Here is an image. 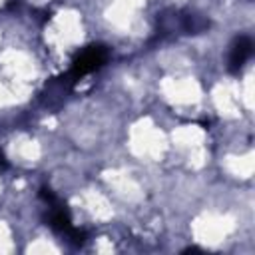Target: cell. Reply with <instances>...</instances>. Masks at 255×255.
I'll list each match as a JSON object with an SVG mask.
<instances>
[{"instance_id": "obj_1", "label": "cell", "mask_w": 255, "mask_h": 255, "mask_svg": "<svg viewBox=\"0 0 255 255\" xmlns=\"http://www.w3.org/2000/svg\"><path fill=\"white\" fill-rule=\"evenodd\" d=\"M40 197H42V199L46 201V205L50 207L48 225H50L56 233L64 235L68 241H72V243H76V245H82V243L86 241V233H84L82 229H76V227L72 225L68 207H66V205L52 193V189H48V187H42V189H40Z\"/></svg>"}, {"instance_id": "obj_2", "label": "cell", "mask_w": 255, "mask_h": 255, "mask_svg": "<svg viewBox=\"0 0 255 255\" xmlns=\"http://www.w3.org/2000/svg\"><path fill=\"white\" fill-rule=\"evenodd\" d=\"M108 60V48L102 44H92L86 50H82L74 62L72 68L68 72V80L70 82H78L80 78H84L90 72H96L98 68H102V64Z\"/></svg>"}, {"instance_id": "obj_3", "label": "cell", "mask_w": 255, "mask_h": 255, "mask_svg": "<svg viewBox=\"0 0 255 255\" xmlns=\"http://www.w3.org/2000/svg\"><path fill=\"white\" fill-rule=\"evenodd\" d=\"M253 52V44H251V38L247 36H239L233 46H231V54H229V70L231 72H239L243 68V64L249 60Z\"/></svg>"}]
</instances>
